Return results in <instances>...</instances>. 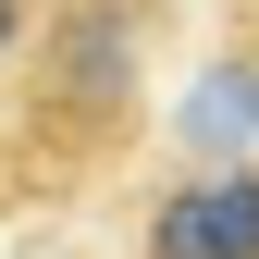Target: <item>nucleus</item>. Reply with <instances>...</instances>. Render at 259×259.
Returning <instances> with one entry per match:
<instances>
[{"label":"nucleus","instance_id":"3","mask_svg":"<svg viewBox=\"0 0 259 259\" xmlns=\"http://www.w3.org/2000/svg\"><path fill=\"white\" fill-rule=\"evenodd\" d=\"M25 37H37V0H0V62H13Z\"/></svg>","mask_w":259,"mask_h":259},{"label":"nucleus","instance_id":"1","mask_svg":"<svg viewBox=\"0 0 259 259\" xmlns=\"http://www.w3.org/2000/svg\"><path fill=\"white\" fill-rule=\"evenodd\" d=\"M148 25H160V0H50V25L25 37V148L111 160L136 136Z\"/></svg>","mask_w":259,"mask_h":259},{"label":"nucleus","instance_id":"4","mask_svg":"<svg viewBox=\"0 0 259 259\" xmlns=\"http://www.w3.org/2000/svg\"><path fill=\"white\" fill-rule=\"evenodd\" d=\"M247 111H259V99H247Z\"/></svg>","mask_w":259,"mask_h":259},{"label":"nucleus","instance_id":"2","mask_svg":"<svg viewBox=\"0 0 259 259\" xmlns=\"http://www.w3.org/2000/svg\"><path fill=\"white\" fill-rule=\"evenodd\" d=\"M136 259H259V160L185 173L173 198L148 210V247H136Z\"/></svg>","mask_w":259,"mask_h":259}]
</instances>
